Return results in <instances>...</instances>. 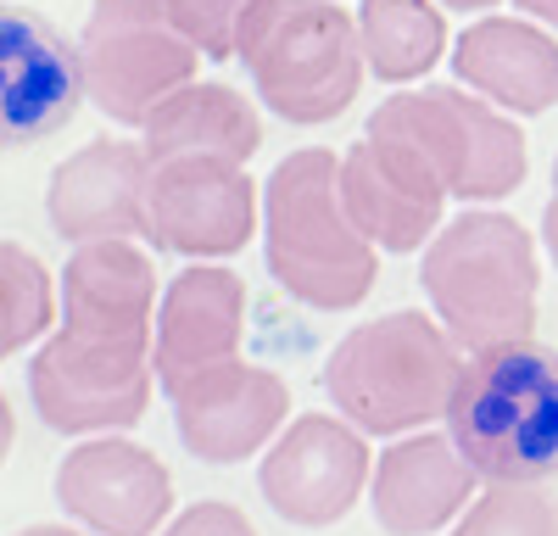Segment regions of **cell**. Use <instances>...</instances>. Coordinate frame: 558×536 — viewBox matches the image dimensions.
Returning a JSON list of instances; mask_svg holds the SVG:
<instances>
[{"mask_svg": "<svg viewBox=\"0 0 558 536\" xmlns=\"http://www.w3.org/2000/svg\"><path fill=\"white\" fill-rule=\"evenodd\" d=\"M257 185L246 162L218 157H168L151 162V196H146V241L173 257H229L257 235Z\"/></svg>", "mask_w": 558, "mask_h": 536, "instance_id": "obj_10", "label": "cell"}, {"mask_svg": "<svg viewBox=\"0 0 558 536\" xmlns=\"http://www.w3.org/2000/svg\"><path fill=\"white\" fill-rule=\"evenodd\" d=\"M418 285H425L430 313L463 352L531 341L536 330V285H542L536 241L520 218L497 207H470L447 218L425 246Z\"/></svg>", "mask_w": 558, "mask_h": 536, "instance_id": "obj_4", "label": "cell"}, {"mask_svg": "<svg viewBox=\"0 0 558 536\" xmlns=\"http://www.w3.org/2000/svg\"><path fill=\"white\" fill-rule=\"evenodd\" d=\"M241 341H246V280L218 263L179 268L157 302V336H151L157 386L173 391L179 380L229 364V357H241Z\"/></svg>", "mask_w": 558, "mask_h": 536, "instance_id": "obj_16", "label": "cell"}, {"mask_svg": "<svg viewBox=\"0 0 558 536\" xmlns=\"http://www.w3.org/2000/svg\"><path fill=\"white\" fill-rule=\"evenodd\" d=\"M57 503L96 536H157L173 514V475L151 447L107 430L57 464Z\"/></svg>", "mask_w": 558, "mask_h": 536, "instance_id": "obj_13", "label": "cell"}, {"mask_svg": "<svg viewBox=\"0 0 558 536\" xmlns=\"http://www.w3.org/2000/svg\"><path fill=\"white\" fill-rule=\"evenodd\" d=\"M62 330L151 341L157 336V263L134 241H84L62 268Z\"/></svg>", "mask_w": 558, "mask_h": 536, "instance_id": "obj_18", "label": "cell"}, {"mask_svg": "<svg viewBox=\"0 0 558 536\" xmlns=\"http://www.w3.org/2000/svg\"><path fill=\"white\" fill-rule=\"evenodd\" d=\"M368 475H375V459L347 414H296L263 447L257 464L263 503L296 531L341 525L368 491Z\"/></svg>", "mask_w": 558, "mask_h": 536, "instance_id": "obj_9", "label": "cell"}, {"mask_svg": "<svg viewBox=\"0 0 558 536\" xmlns=\"http://www.w3.org/2000/svg\"><path fill=\"white\" fill-rule=\"evenodd\" d=\"M357 39H363V62L375 78L413 84L447 51V12H441V0H363Z\"/></svg>", "mask_w": 558, "mask_h": 536, "instance_id": "obj_21", "label": "cell"}, {"mask_svg": "<svg viewBox=\"0 0 558 536\" xmlns=\"http://www.w3.org/2000/svg\"><path fill=\"white\" fill-rule=\"evenodd\" d=\"M168 12L207 62H235L252 0H168Z\"/></svg>", "mask_w": 558, "mask_h": 536, "instance_id": "obj_24", "label": "cell"}, {"mask_svg": "<svg viewBox=\"0 0 558 536\" xmlns=\"http://www.w3.org/2000/svg\"><path fill=\"white\" fill-rule=\"evenodd\" d=\"M157 391L151 341L57 330L28 364L34 414L62 436H107L146 419Z\"/></svg>", "mask_w": 558, "mask_h": 536, "instance_id": "obj_8", "label": "cell"}, {"mask_svg": "<svg viewBox=\"0 0 558 536\" xmlns=\"http://www.w3.org/2000/svg\"><path fill=\"white\" fill-rule=\"evenodd\" d=\"M146 196H151V151L146 141H89L68 162H57L45 212L51 230L73 246L84 241H134L146 235Z\"/></svg>", "mask_w": 558, "mask_h": 536, "instance_id": "obj_15", "label": "cell"}, {"mask_svg": "<svg viewBox=\"0 0 558 536\" xmlns=\"http://www.w3.org/2000/svg\"><path fill=\"white\" fill-rule=\"evenodd\" d=\"M263 257L274 285L313 313H352L380 280V246L341 202V157L302 146L263 185Z\"/></svg>", "mask_w": 558, "mask_h": 536, "instance_id": "obj_1", "label": "cell"}, {"mask_svg": "<svg viewBox=\"0 0 558 536\" xmlns=\"http://www.w3.org/2000/svg\"><path fill=\"white\" fill-rule=\"evenodd\" d=\"M157 536H257V525H252L235 503H223V498H202V503H191L184 514H173Z\"/></svg>", "mask_w": 558, "mask_h": 536, "instance_id": "obj_25", "label": "cell"}, {"mask_svg": "<svg viewBox=\"0 0 558 536\" xmlns=\"http://www.w3.org/2000/svg\"><path fill=\"white\" fill-rule=\"evenodd\" d=\"M202 51L179 34L168 0H96L78 34L84 101L118 129H146V118L196 78Z\"/></svg>", "mask_w": 558, "mask_h": 536, "instance_id": "obj_7", "label": "cell"}, {"mask_svg": "<svg viewBox=\"0 0 558 536\" xmlns=\"http://www.w3.org/2000/svg\"><path fill=\"white\" fill-rule=\"evenodd\" d=\"M341 202L380 252L408 257V252H425L430 235L441 230L447 185L413 146L363 129V141L341 151Z\"/></svg>", "mask_w": 558, "mask_h": 536, "instance_id": "obj_12", "label": "cell"}, {"mask_svg": "<svg viewBox=\"0 0 558 536\" xmlns=\"http://www.w3.org/2000/svg\"><path fill=\"white\" fill-rule=\"evenodd\" d=\"M542 246H547V257L558 268V162H553V202L542 207Z\"/></svg>", "mask_w": 558, "mask_h": 536, "instance_id": "obj_26", "label": "cell"}, {"mask_svg": "<svg viewBox=\"0 0 558 536\" xmlns=\"http://www.w3.org/2000/svg\"><path fill=\"white\" fill-rule=\"evenodd\" d=\"M263 146V118L235 84L191 78L184 89L146 118V151L151 162L168 157H218V162H252Z\"/></svg>", "mask_w": 558, "mask_h": 536, "instance_id": "obj_20", "label": "cell"}, {"mask_svg": "<svg viewBox=\"0 0 558 536\" xmlns=\"http://www.w3.org/2000/svg\"><path fill=\"white\" fill-rule=\"evenodd\" d=\"M447 12H492V7H502V0H441Z\"/></svg>", "mask_w": 558, "mask_h": 536, "instance_id": "obj_30", "label": "cell"}, {"mask_svg": "<svg viewBox=\"0 0 558 536\" xmlns=\"http://www.w3.org/2000/svg\"><path fill=\"white\" fill-rule=\"evenodd\" d=\"M475 464L447 430H408L375 459L368 514L386 536H436L475 498Z\"/></svg>", "mask_w": 558, "mask_h": 536, "instance_id": "obj_17", "label": "cell"}, {"mask_svg": "<svg viewBox=\"0 0 558 536\" xmlns=\"http://www.w3.org/2000/svg\"><path fill=\"white\" fill-rule=\"evenodd\" d=\"M78 107V45H68L39 12L0 7V151L68 129Z\"/></svg>", "mask_w": 558, "mask_h": 536, "instance_id": "obj_14", "label": "cell"}, {"mask_svg": "<svg viewBox=\"0 0 558 536\" xmlns=\"http://www.w3.org/2000/svg\"><path fill=\"white\" fill-rule=\"evenodd\" d=\"M257 101L296 129L336 123L363 89L357 17L336 0H252L241 51Z\"/></svg>", "mask_w": 558, "mask_h": 536, "instance_id": "obj_5", "label": "cell"}, {"mask_svg": "<svg viewBox=\"0 0 558 536\" xmlns=\"http://www.w3.org/2000/svg\"><path fill=\"white\" fill-rule=\"evenodd\" d=\"M463 346L436 313L397 307L336 341L324 357V391L363 436H408L447 419Z\"/></svg>", "mask_w": 558, "mask_h": 536, "instance_id": "obj_3", "label": "cell"}, {"mask_svg": "<svg viewBox=\"0 0 558 536\" xmlns=\"http://www.w3.org/2000/svg\"><path fill=\"white\" fill-rule=\"evenodd\" d=\"M368 134H391V141L413 146L458 202H502L531 173V141L514 112H502L470 84L397 89L391 101L368 112Z\"/></svg>", "mask_w": 558, "mask_h": 536, "instance_id": "obj_6", "label": "cell"}, {"mask_svg": "<svg viewBox=\"0 0 558 536\" xmlns=\"http://www.w3.org/2000/svg\"><path fill=\"white\" fill-rule=\"evenodd\" d=\"M12 436H17V419H12L7 391H0V464H7V453H12Z\"/></svg>", "mask_w": 558, "mask_h": 536, "instance_id": "obj_27", "label": "cell"}, {"mask_svg": "<svg viewBox=\"0 0 558 536\" xmlns=\"http://www.w3.org/2000/svg\"><path fill=\"white\" fill-rule=\"evenodd\" d=\"M520 12H531L536 23H547V28H558V0H514Z\"/></svg>", "mask_w": 558, "mask_h": 536, "instance_id": "obj_28", "label": "cell"}, {"mask_svg": "<svg viewBox=\"0 0 558 536\" xmlns=\"http://www.w3.org/2000/svg\"><path fill=\"white\" fill-rule=\"evenodd\" d=\"M447 536H558V491H547V480H492L481 498H470Z\"/></svg>", "mask_w": 558, "mask_h": 536, "instance_id": "obj_23", "label": "cell"}, {"mask_svg": "<svg viewBox=\"0 0 558 536\" xmlns=\"http://www.w3.org/2000/svg\"><path fill=\"white\" fill-rule=\"evenodd\" d=\"M12 536H84V531H73V525H23Z\"/></svg>", "mask_w": 558, "mask_h": 536, "instance_id": "obj_29", "label": "cell"}, {"mask_svg": "<svg viewBox=\"0 0 558 536\" xmlns=\"http://www.w3.org/2000/svg\"><path fill=\"white\" fill-rule=\"evenodd\" d=\"M452 73L514 118H542L558 107V39L547 23L475 17L452 39Z\"/></svg>", "mask_w": 558, "mask_h": 536, "instance_id": "obj_19", "label": "cell"}, {"mask_svg": "<svg viewBox=\"0 0 558 536\" xmlns=\"http://www.w3.org/2000/svg\"><path fill=\"white\" fill-rule=\"evenodd\" d=\"M162 397L173 409L184 453L202 464H241L291 425V386L263 364H246V357L213 364Z\"/></svg>", "mask_w": 558, "mask_h": 536, "instance_id": "obj_11", "label": "cell"}, {"mask_svg": "<svg viewBox=\"0 0 558 536\" xmlns=\"http://www.w3.org/2000/svg\"><path fill=\"white\" fill-rule=\"evenodd\" d=\"M447 436L481 480H558V352L502 341L463 357Z\"/></svg>", "mask_w": 558, "mask_h": 536, "instance_id": "obj_2", "label": "cell"}, {"mask_svg": "<svg viewBox=\"0 0 558 536\" xmlns=\"http://www.w3.org/2000/svg\"><path fill=\"white\" fill-rule=\"evenodd\" d=\"M57 325V280L28 246L0 241V364Z\"/></svg>", "mask_w": 558, "mask_h": 536, "instance_id": "obj_22", "label": "cell"}]
</instances>
